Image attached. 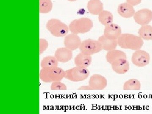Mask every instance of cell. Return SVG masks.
Listing matches in <instances>:
<instances>
[{
	"label": "cell",
	"instance_id": "3",
	"mask_svg": "<svg viewBox=\"0 0 152 114\" xmlns=\"http://www.w3.org/2000/svg\"><path fill=\"white\" fill-rule=\"evenodd\" d=\"M92 20L87 18L76 19L71 22L69 29L72 34H84L91 31L93 27Z\"/></svg>",
	"mask_w": 152,
	"mask_h": 114
},
{
	"label": "cell",
	"instance_id": "6",
	"mask_svg": "<svg viewBox=\"0 0 152 114\" xmlns=\"http://www.w3.org/2000/svg\"><path fill=\"white\" fill-rule=\"evenodd\" d=\"M79 48L81 53L89 56L97 53L102 50L101 44L99 41L91 39L82 42Z\"/></svg>",
	"mask_w": 152,
	"mask_h": 114
},
{
	"label": "cell",
	"instance_id": "7",
	"mask_svg": "<svg viewBox=\"0 0 152 114\" xmlns=\"http://www.w3.org/2000/svg\"><path fill=\"white\" fill-rule=\"evenodd\" d=\"M131 60L134 65L139 67H142L148 65L149 64L150 55L145 51L137 50L133 54Z\"/></svg>",
	"mask_w": 152,
	"mask_h": 114
},
{
	"label": "cell",
	"instance_id": "20",
	"mask_svg": "<svg viewBox=\"0 0 152 114\" xmlns=\"http://www.w3.org/2000/svg\"><path fill=\"white\" fill-rule=\"evenodd\" d=\"M58 62L56 57L47 56L41 61V66L42 68L56 67L58 66Z\"/></svg>",
	"mask_w": 152,
	"mask_h": 114
},
{
	"label": "cell",
	"instance_id": "4",
	"mask_svg": "<svg viewBox=\"0 0 152 114\" xmlns=\"http://www.w3.org/2000/svg\"><path fill=\"white\" fill-rule=\"evenodd\" d=\"M46 28L52 35L57 37H65L69 30L66 24L56 19L49 20L47 23Z\"/></svg>",
	"mask_w": 152,
	"mask_h": 114
},
{
	"label": "cell",
	"instance_id": "17",
	"mask_svg": "<svg viewBox=\"0 0 152 114\" xmlns=\"http://www.w3.org/2000/svg\"><path fill=\"white\" fill-rule=\"evenodd\" d=\"M92 60L91 56L85 55L80 53L75 58V64L77 66L88 67L91 65Z\"/></svg>",
	"mask_w": 152,
	"mask_h": 114
},
{
	"label": "cell",
	"instance_id": "23",
	"mask_svg": "<svg viewBox=\"0 0 152 114\" xmlns=\"http://www.w3.org/2000/svg\"><path fill=\"white\" fill-rule=\"evenodd\" d=\"M53 8V3L51 0H39V12L46 14L50 12Z\"/></svg>",
	"mask_w": 152,
	"mask_h": 114
},
{
	"label": "cell",
	"instance_id": "16",
	"mask_svg": "<svg viewBox=\"0 0 152 114\" xmlns=\"http://www.w3.org/2000/svg\"><path fill=\"white\" fill-rule=\"evenodd\" d=\"M98 41L101 44L102 49L108 51L116 49L118 45V40L109 39L104 35L101 36Z\"/></svg>",
	"mask_w": 152,
	"mask_h": 114
},
{
	"label": "cell",
	"instance_id": "26",
	"mask_svg": "<svg viewBox=\"0 0 152 114\" xmlns=\"http://www.w3.org/2000/svg\"><path fill=\"white\" fill-rule=\"evenodd\" d=\"M128 3L132 6L137 5L141 2L142 0H126Z\"/></svg>",
	"mask_w": 152,
	"mask_h": 114
},
{
	"label": "cell",
	"instance_id": "18",
	"mask_svg": "<svg viewBox=\"0 0 152 114\" xmlns=\"http://www.w3.org/2000/svg\"><path fill=\"white\" fill-rule=\"evenodd\" d=\"M87 8L92 15H98L103 10V4L100 0H90L87 4Z\"/></svg>",
	"mask_w": 152,
	"mask_h": 114
},
{
	"label": "cell",
	"instance_id": "12",
	"mask_svg": "<svg viewBox=\"0 0 152 114\" xmlns=\"http://www.w3.org/2000/svg\"><path fill=\"white\" fill-rule=\"evenodd\" d=\"M55 56L59 62H68L72 58V50L66 47L58 48L55 52Z\"/></svg>",
	"mask_w": 152,
	"mask_h": 114
},
{
	"label": "cell",
	"instance_id": "25",
	"mask_svg": "<svg viewBox=\"0 0 152 114\" xmlns=\"http://www.w3.org/2000/svg\"><path fill=\"white\" fill-rule=\"evenodd\" d=\"M48 47V42L46 40L44 39H39V54L41 55L44 53Z\"/></svg>",
	"mask_w": 152,
	"mask_h": 114
},
{
	"label": "cell",
	"instance_id": "27",
	"mask_svg": "<svg viewBox=\"0 0 152 114\" xmlns=\"http://www.w3.org/2000/svg\"><path fill=\"white\" fill-rule=\"evenodd\" d=\"M78 90H92V89L90 86H82L80 87L78 89Z\"/></svg>",
	"mask_w": 152,
	"mask_h": 114
},
{
	"label": "cell",
	"instance_id": "10",
	"mask_svg": "<svg viewBox=\"0 0 152 114\" xmlns=\"http://www.w3.org/2000/svg\"><path fill=\"white\" fill-rule=\"evenodd\" d=\"M121 34V29L118 25L112 23L105 26L104 35L109 39L118 40Z\"/></svg>",
	"mask_w": 152,
	"mask_h": 114
},
{
	"label": "cell",
	"instance_id": "8",
	"mask_svg": "<svg viewBox=\"0 0 152 114\" xmlns=\"http://www.w3.org/2000/svg\"><path fill=\"white\" fill-rule=\"evenodd\" d=\"M134 18L139 25H148L152 20V11L148 9H142L135 13Z\"/></svg>",
	"mask_w": 152,
	"mask_h": 114
},
{
	"label": "cell",
	"instance_id": "22",
	"mask_svg": "<svg viewBox=\"0 0 152 114\" xmlns=\"http://www.w3.org/2000/svg\"><path fill=\"white\" fill-rule=\"evenodd\" d=\"M141 85L138 80L132 79L125 82L123 86L124 90H140Z\"/></svg>",
	"mask_w": 152,
	"mask_h": 114
},
{
	"label": "cell",
	"instance_id": "9",
	"mask_svg": "<svg viewBox=\"0 0 152 114\" xmlns=\"http://www.w3.org/2000/svg\"><path fill=\"white\" fill-rule=\"evenodd\" d=\"M107 85V79L101 75L95 74L91 76L89 81V86L92 90H103Z\"/></svg>",
	"mask_w": 152,
	"mask_h": 114
},
{
	"label": "cell",
	"instance_id": "21",
	"mask_svg": "<svg viewBox=\"0 0 152 114\" xmlns=\"http://www.w3.org/2000/svg\"><path fill=\"white\" fill-rule=\"evenodd\" d=\"M99 19L102 24L104 26H107L113 23V16L109 11L103 10L99 14Z\"/></svg>",
	"mask_w": 152,
	"mask_h": 114
},
{
	"label": "cell",
	"instance_id": "5",
	"mask_svg": "<svg viewBox=\"0 0 152 114\" xmlns=\"http://www.w3.org/2000/svg\"><path fill=\"white\" fill-rule=\"evenodd\" d=\"M90 75L89 70L87 67L77 66L65 71V78L70 81H83L88 78Z\"/></svg>",
	"mask_w": 152,
	"mask_h": 114
},
{
	"label": "cell",
	"instance_id": "19",
	"mask_svg": "<svg viewBox=\"0 0 152 114\" xmlns=\"http://www.w3.org/2000/svg\"><path fill=\"white\" fill-rule=\"evenodd\" d=\"M140 37L145 40H152V26L151 25L142 26L139 30Z\"/></svg>",
	"mask_w": 152,
	"mask_h": 114
},
{
	"label": "cell",
	"instance_id": "1",
	"mask_svg": "<svg viewBox=\"0 0 152 114\" xmlns=\"http://www.w3.org/2000/svg\"><path fill=\"white\" fill-rule=\"evenodd\" d=\"M118 42L122 48L135 51L141 48L144 44L140 37L130 34H122L118 39Z\"/></svg>",
	"mask_w": 152,
	"mask_h": 114
},
{
	"label": "cell",
	"instance_id": "2",
	"mask_svg": "<svg viewBox=\"0 0 152 114\" xmlns=\"http://www.w3.org/2000/svg\"><path fill=\"white\" fill-rule=\"evenodd\" d=\"M65 77V71L58 67L42 68L39 72L40 79L45 83L61 81Z\"/></svg>",
	"mask_w": 152,
	"mask_h": 114
},
{
	"label": "cell",
	"instance_id": "13",
	"mask_svg": "<svg viewBox=\"0 0 152 114\" xmlns=\"http://www.w3.org/2000/svg\"><path fill=\"white\" fill-rule=\"evenodd\" d=\"M111 64L113 70L120 75L126 74L129 70V62L126 59L118 60L112 63Z\"/></svg>",
	"mask_w": 152,
	"mask_h": 114
},
{
	"label": "cell",
	"instance_id": "11",
	"mask_svg": "<svg viewBox=\"0 0 152 114\" xmlns=\"http://www.w3.org/2000/svg\"><path fill=\"white\" fill-rule=\"evenodd\" d=\"M81 42L80 38L75 34L67 35L64 39L65 47L72 51L79 48Z\"/></svg>",
	"mask_w": 152,
	"mask_h": 114
},
{
	"label": "cell",
	"instance_id": "24",
	"mask_svg": "<svg viewBox=\"0 0 152 114\" xmlns=\"http://www.w3.org/2000/svg\"><path fill=\"white\" fill-rule=\"evenodd\" d=\"M50 89L53 91L60 90V91H65L67 89L66 86L61 81H55L52 83L50 86Z\"/></svg>",
	"mask_w": 152,
	"mask_h": 114
},
{
	"label": "cell",
	"instance_id": "28",
	"mask_svg": "<svg viewBox=\"0 0 152 114\" xmlns=\"http://www.w3.org/2000/svg\"><path fill=\"white\" fill-rule=\"evenodd\" d=\"M70 1H77V0H68Z\"/></svg>",
	"mask_w": 152,
	"mask_h": 114
},
{
	"label": "cell",
	"instance_id": "14",
	"mask_svg": "<svg viewBox=\"0 0 152 114\" xmlns=\"http://www.w3.org/2000/svg\"><path fill=\"white\" fill-rule=\"evenodd\" d=\"M118 12L121 16L129 18L134 15L135 10L132 5L128 3H123L119 5Z\"/></svg>",
	"mask_w": 152,
	"mask_h": 114
},
{
	"label": "cell",
	"instance_id": "15",
	"mask_svg": "<svg viewBox=\"0 0 152 114\" xmlns=\"http://www.w3.org/2000/svg\"><path fill=\"white\" fill-rule=\"evenodd\" d=\"M106 57L107 62L110 64L122 59H127L126 55L124 52L116 49L109 51Z\"/></svg>",
	"mask_w": 152,
	"mask_h": 114
}]
</instances>
